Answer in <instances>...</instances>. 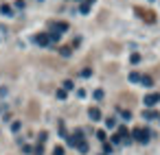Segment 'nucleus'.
<instances>
[{
    "label": "nucleus",
    "instance_id": "obj_1",
    "mask_svg": "<svg viewBox=\"0 0 160 155\" xmlns=\"http://www.w3.org/2000/svg\"><path fill=\"white\" fill-rule=\"evenodd\" d=\"M134 11H136V15H138L140 20L149 22V24H153V22H156V15H153V11H149V9H143V7H134Z\"/></svg>",
    "mask_w": 160,
    "mask_h": 155
},
{
    "label": "nucleus",
    "instance_id": "obj_2",
    "mask_svg": "<svg viewBox=\"0 0 160 155\" xmlns=\"http://www.w3.org/2000/svg\"><path fill=\"white\" fill-rule=\"evenodd\" d=\"M132 136H134L138 142H147V140H149V131L143 129V127H136V129L132 131Z\"/></svg>",
    "mask_w": 160,
    "mask_h": 155
},
{
    "label": "nucleus",
    "instance_id": "obj_3",
    "mask_svg": "<svg viewBox=\"0 0 160 155\" xmlns=\"http://www.w3.org/2000/svg\"><path fill=\"white\" fill-rule=\"evenodd\" d=\"M119 101L123 103V105H129V107H132V105L136 103V96H134V94H132V92H121Z\"/></svg>",
    "mask_w": 160,
    "mask_h": 155
},
{
    "label": "nucleus",
    "instance_id": "obj_4",
    "mask_svg": "<svg viewBox=\"0 0 160 155\" xmlns=\"http://www.w3.org/2000/svg\"><path fill=\"white\" fill-rule=\"evenodd\" d=\"M156 103H160V94L153 92V94H147V96H145V105H147V107H153Z\"/></svg>",
    "mask_w": 160,
    "mask_h": 155
},
{
    "label": "nucleus",
    "instance_id": "obj_5",
    "mask_svg": "<svg viewBox=\"0 0 160 155\" xmlns=\"http://www.w3.org/2000/svg\"><path fill=\"white\" fill-rule=\"evenodd\" d=\"M29 116H31V118H37V116H40V109H37V103L35 101L29 103Z\"/></svg>",
    "mask_w": 160,
    "mask_h": 155
},
{
    "label": "nucleus",
    "instance_id": "obj_6",
    "mask_svg": "<svg viewBox=\"0 0 160 155\" xmlns=\"http://www.w3.org/2000/svg\"><path fill=\"white\" fill-rule=\"evenodd\" d=\"M116 138H119L121 142L129 140V131H127V127H121V129H119V133H116Z\"/></svg>",
    "mask_w": 160,
    "mask_h": 155
},
{
    "label": "nucleus",
    "instance_id": "obj_7",
    "mask_svg": "<svg viewBox=\"0 0 160 155\" xmlns=\"http://www.w3.org/2000/svg\"><path fill=\"white\" fill-rule=\"evenodd\" d=\"M35 42H37V44H42V46L51 44V42H48V35H46V33H37V35H35Z\"/></svg>",
    "mask_w": 160,
    "mask_h": 155
},
{
    "label": "nucleus",
    "instance_id": "obj_8",
    "mask_svg": "<svg viewBox=\"0 0 160 155\" xmlns=\"http://www.w3.org/2000/svg\"><path fill=\"white\" fill-rule=\"evenodd\" d=\"M42 63H48V66H55V68H62V61H57V59H51V57H44Z\"/></svg>",
    "mask_w": 160,
    "mask_h": 155
},
{
    "label": "nucleus",
    "instance_id": "obj_9",
    "mask_svg": "<svg viewBox=\"0 0 160 155\" xmlns=\"http://www.w3.org/2000/svg\"><path fill=\"white\" fill-rule=\"evenodd\" d=\"M51 26L55 29V33H57V31H66V29H68V24H66V22H55V24H51Z\"/></svg>",
    "mask_w": 160,
    "mask_h": 155
},
{
    "label": "nucleus",
    "instance_id": "obj_10",
    "mask_svg": "<svg viewBox=\"0 0 160 155\" xmlns=\"http://www.w3.org/2000/svg\"><path fill=\"white\" fill-rule=\"evenodd\" d=\"M90 118L92 120H99V118H101V112H99L97 107H90Z\"/></svg>",
    "mask_w": 160,
    "mask_h": 155
},
{
    "label": "nucleus",
    "instance_id": "obj_11",
    "mask_svg": "<svg viewBox=\"0 0 160 155\" xmlns=\"http://www.w3.org/2000/svg\"><path fill=\"white\" fill-rule=\"evenodd\" d=\"M70 53H73V50H70V46H62V48H59V55H62V57H68Z\"/></svg>",
    "mask_w": 160,
    "mask_h": 155
},
{
    "label": "nucleus",
    "instance_id": "obj_12",
    "mask_svg": "<svg viewBox=\"0 0 160 155\" xmlns=\"http://www.w3.org/2000/svg\"><path fill=\"white\" fill-rule=\"evenodd\" d=\"M75 146H77V149H79V151H81V153H88V144H86V142H84V140H81V142H77V144H75Z\"/></svg>",
    "mask_w": 160,
    "mask_h": 155
},
{
    "label": "nucleus",
    "instance_id": "obj_13",
    "mask_svg": "<svg viewBox=\"0 0 160 155\" xmlns=\"http://www.w3.org/2000/svg\"><path fill=\"white\" fill-rule=\"evenodd\" d=\"M140 83L145 87H151V76H140Z\"/></svg>",
    "mask_w": 160,
    "mask_h": 155
},
{
    "label": "nucleus",
    "instance_id": "obj_14",
    "mask_svg": "<svg viewBox=\"0 0 160 155\" xmlns=\"http://www.w3.org/2000/svg\"><path fill=\"white\" fill-rule=\"evenodd\" d=\"M143 116H145V118H160V116H158V112H153V109H149V112H145Z\"/></svg>",
    "mask_w": 160,
    "mask_h": 155
},
{
    "label": "nucleus",
    "instance_id": "obj_15",
    "mask_svg": "<svg viewBox=\"0 0 160 155\" xmlns=\"http://www.w3.org/2000/svg\"><path fill=\"white\" fill-rule=\"evenodd\" d=\"M46 138H48V133H46V131H40V136H37V140H40V144H44V142H46Z\"/></svg>",
    "mask_w": 160,
    "mask_h": 155
},
{
    "label": "nucleus",
    "instance_id": "obj_16",
    "mask_svg": "<svg viewBox=\"0 0 160 155\" xmlns=\"http://www.w3.org/2000/svg\"><path fill=\"white\" fill-rule=\"evenodd\" d=\"M59 35H62V33H55V31H53L51 35H48V42H57V40H59Z\"/></svg>",
    "mask_w": 160,
    "mask_h": 155
},
{
    "label": "nucleus",
    "instance_id": "obj_17",
    "mask_svg": "<svg viewBox=\"0 0 160 155\" xmlns=\"http://www.w3.org/2000/svg\"><path fill=\"white\" fill-rule=\"evenodd\" d=\"M53 155H64V146H55L53 149Z\"/></svg>",
    "mask_w": 160,
    "mask_h": 155
},
{
    "label": "nucleus",
    "instance_id": "obj_18",
    "mask_svg": "<svg viewBox=\"0 0 160 155\" xmlns=\"http://www.w3.org/2000/svg\"><path fill=\"white\" fill-rule=\"evenodd\" d=\"M129 81H140V74L138 72H132L129 74Z\"/></svg>",
    "mask_w": 160,
    "mask_h": 155
},
{
    "label": "nucleus",
    "instance_id": "obj_19",
    "mask_svg": "<svg viewBox=\"0 0 160 155\" xmlns=\"http://www.w3.org/2000/svg\"><path fill=\"white\" fill-rule=\"evenodd\" d=\"M97 138H99L101 142H105V131H97Z\"/></svg>",
    "mask_w": 160,
    "mask_h": 155
},
{
    "label": "nucleus",
    "instance_id": "obj_20",
    "mask_svg": "<svg viewBox=\"0 0 160 155\" xmlns=\"http://www.w3.org/2000/svg\"><path fill=\"white\" fill-rule=\"evenodd\" d=\"M103 151H105V153H112V144H108V142H103Z\"/></svg>",
    "mask_w": 160,
    "mask_h": 155
},
{
    "label": "nucleus",
    "instance_id": "obj_21",
    "mask_svg": "<svg viewBox=\"0 0 160 155\" xmlns=\"http://www.w3.org/2000/svg\"><path fill=\"white\" fill-rule=\"evenodd\" d=\"M138 61H140V55L134 53V55H132V63H138Z\"/></svg>",
    "mask_w": 160,
    "mask_h": 155
},
{
    "label": "nucleus",
    "instance_id": "obj_22",
    "mask_svg": "<svg viewBox=\"0 0 160 155\" xmlns=\"http://www.w3.org/2000/svg\"><path fill=\"white\" fill-rule=\"evenodd\" d=\"M73 87H75L73 81H66V83H64V90H73Z\"/></svg>",
    "mask_w": 160,
    "mask_h": 155
},
{
    "label": "nucleus",
    "instance_id": "obj_23",
    "mask_svg": "<svg viewBox=\"0 0 160 155\" xmlns=\"http://www.w3.org/2000/svg\"><path fill=\"white\" fill-rule=\"evenodd\" d=\"M88 11H90V4H88V2L81 4V13H88Z\"/></svg>",
    "mask_w": 160,
    "mask_h": 155
},
{
    "label": "nucleus",
    "instance_id": "obj_24",
    "mask_svg": "<svg viewBox=\"0 0 160 155\" xmlns=\"http://www.w3.org/2000/svg\"><path fill=\"white\" fill-rule=\"evenodd\" d=\"M92 74V70L90 68H86V70H81V76H90Z\"/></svg>",
    "mask_w": 160,
    "mask_h": 155
},
{
    "label": "nucleus",
    "instance_id": "obj_25",
    "mask_svg": "<svg viewBox=\"0 0 160 155\" xmlns=\"http://www.w3.org/2000/svg\"><path fill=\"white\" fill-rule=\"evenodd\" d=\"M2 13H7V15L11 13V7H9V4H2Z\"/></svg>",
    "mask_w": 160,
    "mask_h": 155
},
{
    "label": "nucleus",
    "instance_id": "obj_26",
    "mask_svg": "<svg viewBox=\"0 0 160 155\" xmlns=\"http://www.w3.org/2000/svg\"><path fill=\"white\" fill-rule=\"evenodd\" d=\"M105 125H108V127H114V125H116V120H114V118H108Z\"/></svg>",
    "mask_w": 160,
    "mask_h": 155
},
{
    "label": "nucleus",
    "instance_id": "obj_27",
    "mask_svg": "<svg viewBox=\"0 0 160 155\" xmlns=\"http://www.w3.org/2000/svg\"><path fill=\"white\" fill-rule=\"evenodd\" d=\"M42 153H44V149H42V144H37V146H35V155H42Z\"/></svg>",
    "mask_w": 160,
    "mask_h": 155
},
{
    "label": "nucleus",
    "instance_id": "obj_28",
    "mask_svg": "<svg viewBox=\"0 0 160 155\" xmlns=\"http://www.w3.org/2000/svg\"><path fill=\"white\" fill-rule=\"evenodd\" d=\"M90 2H95V0H88V4H90Z\"/></svg>",
    "mask_w": 160,
    "mask_h": 155
}]
</instances>
